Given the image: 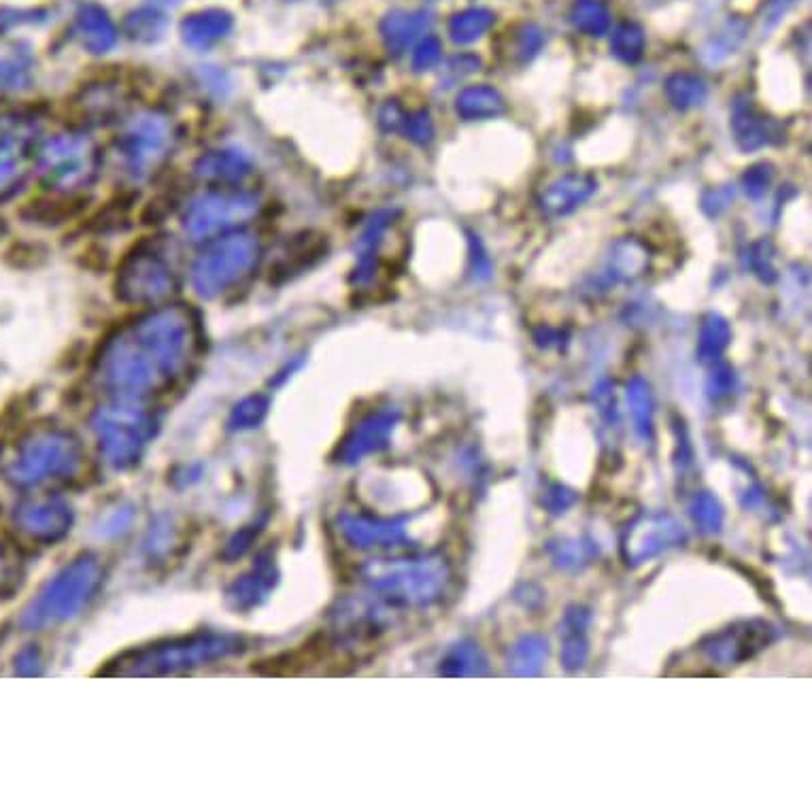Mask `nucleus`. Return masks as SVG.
<instances>
[{"instance_id":"nucleus-1","label":"nucleus","mask_w":812,"mask_h":812,"mask_svg":"<svg viewBox=\"0 0 812 812\" xmlns=\"http://www.w3.org/2000/svg\"><path fill=\"white\" fill-rule=\"evenodd\" d=\"M194 323L183 310H157L111 339L97 364V379L117 401H143L168 388L190 366Z\"/></svg>"},{"instance_id":"nucleus-2","label":"nucleus","mask_w":812,"mask_h":812,"mask_svg":"<svg viewBox=\"0 0 812 812\" xmlns=\"http://www.w3.org/2000/svg\"><path fill=\"white\" fill-rule=\"evenodd\" d=\"M245 651L243 638L234 634L201 632L181 636L150 647L128 651L111 661L101 674L104 676H166L190 672L211 665L215 661L228 660Z\"/></svg>"},{"instance_id":"nucleus-3","label":"nucleus","mask_w":812,"mask_h":812,"mask_svg":"<svg viewBox=\"0 0 812 812\" xmlns=\"http://www.w3.org/2000/svg\"><path fill=\"white\" fill-rule=\"evenodd\" d=\"M84 459V447L71 432L39 428L15 445L2 459L0 470L11 485L33 490L77 479Z\"/></svg>"},{"instance_id":"nucleus-4","label":"nucleus","mask_w":812,"mask_h":812,"mask_svg":"<svg viewBox=\"0 0 812 812\" xmlns=\"http://www.w3.org/2000/svg\"><path fill=\"white\" fill-rule=\"evenodd\" d=\"M104 581L101 559L84 554L68 561L41 587L20 617V627L39 632L75 619L94 600Z\"/></svg>"},{"instance_id":"nucleus-5","label":"nucleus","mask_w":812,"mask_h":812,"mask_svg":"<svg viewBox=\"0 0 812 812\" xmlns=\"http://www.w3.org/2000/svg\"><path fill=\"white\" fill-rule=\"evenodd\" d=\"M101 456L113 470L135 468L155 434L152 413L135 401L102 406L92 419Z\"/></svg>"},{"instance_id":"nucleus-6","label":"nucleus","mask_w":812,"mask_h":812,"mask_svg":"<svg viewBox=\"0 0 812 812\" xmlns=\"http://www.w3.org/2000/svg\"><path fill=\"white\" fill-rule=\"evenodd\" d=\"M13 519L17 530L26 534L30 541L53 545L71 532L75 512L64 498L46 496L20 505L15 508Z\"/></svg>"},{"instance_id":"nucleus-7","label":"nucleus","mask_w":812,"mask_h":812,"mask_svg":"<svg viewBox=\"0 0 812 812\" xmlns=\"http://www.w3.org/2000/svg\"><path fill=\"white\" fill-rule=\"evenodd\" d=\"M255 259L252 239L239 237L224 241L215 252L204 255L196 268V281L201 292H219L226 283L237 281Z\"/></svg>"},{"instance_id":"nucleus-8","label":"nucleus","mask_w":812,"mask_h":812,"mask_svg":"<svg viewBox=\"0 0 812 812\" xmlns=\"http://www.w3.org/2000/svg\"><path fill=\"white\" fill-rule=\"evenodd\" d=\"M277 581H279L277 561L270 551H266L257 556L254 566L248 572H243L228 585L226 602L230 609L241 610V612L257 609L259 605L268 600Z\"/></svg>"},{"instance_id":"nucleus-9","label":"nucleus","mask_w":812,"mask_h":812,"mask_svg":"<svg viewBox=\"0 0 812 812\" xmlns=\"http://www.w3.org/2000/svg\"><path fill=\"white\" fill-rule=\"evenodd\" d=\"M168 286V268L157 257L137 259L135 268L124 275V292H128L132 301H153L166 294Z\"/></svg>"},{"instance_id":"nucleus-10","label":"nucleus","mask_w":812,"mask_h":812,"mask_svg":"<svg viewBox=\"0 0 812 812\" xmlns=\"http://www.w3.org/2000/svg\"><path fill=\"white\" fill-rule=\"evenodd\" d=\"M166 145V132L162 122L148 117L126 135V157L135 168H145L160 155Z\"/></svg>"},{"instance_id":"nucleus-11","label":"nucleus","mask_w":812,"mask_h":812,"mask_svg":"<svg viewBox=\"0 0 812 812\" xmlns=\"http://www.w3.org/2000/svg\"><path fill=\"white\" fill-rule=\"evenodd\" d=\"M46 164L53 177L73 181L77 177H86L90 168V150L79 141L60 139L53 141V145H50L46 153Z\"/></svg>"},{"instance_id":"nucleus-12","label":"nucleus","mask_w":812,"mask_h":812,"mask_svg":"<svg viewBox=\"0 0 812 812\" xmlns=\"http://www.w3.org/2000/svg\"><path fill=\"white\" fill-rule=\"evenodd\" d=\"M252 208H254V201L245 199V196L232 199V201H228V199L204 201L192 213V232H208L213 226L226 224L232 217L250 215Z\"/></svg>"},{"instance_id":"nucleus-13","label":"nucleus","mask_w":812,"mask_h":812,"mask_svg":"<svg viewBox=\"0 0 812 812\" xmlns=\"http://www.w3.org/2000/svg\"><path fill=\"white\" fill-rule=\"evenodd\" d=\"M22 148H20V139L15 141L13 135L9 132H2L0 135V194L11 190V186L15 181H20V173H22Z\"/></svg>"},{"instance_id":"nucleus-14","label":"nucleus","mask_w":812,"mask_h":812,"mask_svg":"<svg viewBox=\"0 0 812 812\" xmlns=\"http://www.w3.org/2000/svg\"><path fill=\"white\" fill-rule=\"evenodd\" d=\"M268 410V401L264 396H250L243 403L234 406L230 415V428L232 430H252L262 423Z\"/></svg>"},{"instance_id":"nucleus-15","label":"nucleus","mask_w":812,"mask_h":812,"mask_svg":"<svg viewBox=\"0 0 812 812\" xmlns=\"http://www.w3.org/2000/svg\"><path fill=\"white\" fill-rule=\"evenodd\" d=\"M20 581H22L20 554L13 547L0 543V596L17 589Z\"/></svg>"},{"instance_id":"nucleus-16","label":"nucleus","mask_w":812,"mask_h":812,"mask_svg":"<svg viewBox=\"0 0 812 812\" xmlns=\"http://www.w3.org/2000/svg\"><path fill=\"white\" fill-rule=\"evenodd\" d=\"M574 20H576V26H581L587 33H602L609 24L607 9L596 0L579 2L574 11Z\"/></svg>"},{"instance_id":"nucleus-17","label":"nucleus","mask_w":812,"mask_h":812,"mask_svg":"<svg viewBox=\"0 0 812 812\" xmlns=\"http://www.w3.org/2000/svg\"><path fill=\"white\" fill-rule=\"evenodd\" d=\"M177 541V528L173 523V519L168 517H162L155 528L150 530L148 534V541H145V551L150 554V558L153 556H160L164 551H168V545L173 547V543Z\"/></svg>"},{"instance_id":"nucleus-18","label":"nucleus","mask_w":812,"mask_h":812,"mask_svg":"<svg viewBox=\"0 0 812 812\" xmlns=\"http://www.w3.org/2000/svg\"><path fill=\"white\" fill-rule=\"evenodd\" d=\"M490 22H492L490 13H485V11H468V13L457 15V20L454 22V33H456L457 39H461V41L474 39V37H479L490 26Z\"/></svg>"},{"instance_id":"nucleus-19","label":"nucleus","mask_w":812,"mask_h":812,"mask_svg":"<svg viewBox=\"0 0 812 812\" xmlns=\"http://www.w3.org/2000/svg\"><path fill=\"white\" fill-rule=\"evenodd\" d=\"M262 532V523H255V525H245L241 532H237L228 543H226V547H224V558L230 559H239L243 558L250 549H252V545H254L255 541H257V534Z\"/></svg>"},{"instance_id":"nucleus-20","label":"nucleus","mask_w":812,"mask_h":812,"mask_svg":"<svg viewBox=\"0 0 812 812\" xmlns=\"http://www.w3.org/2000/svg\"><path fill=\"white\" fill-rule=\"evenodd\" d=\"M17 674H39L41 672V656L35 647L24 649L15 660Z\"/></svg>"}]
</instances>
